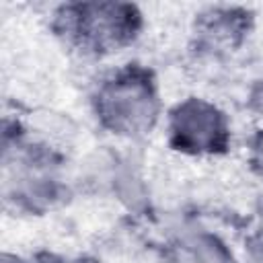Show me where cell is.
<instances>
[{"label":"cell","instance_id":"7a4b0ae2","mask_svg":"<svg viewBox=\"0 0 263 263\" xmlns=\"http://www.w3.org/2000/svg\"><path fill=\"white\" fill-rule=\"evenodd\" d=\"M177 132L183 138V142H187L189 146L205 148L216 142V136L220 134V125L212 109H208L205 105L193 103L179 113Z\"/></svg>","mask_w":263,"mask_h":263},{"label":"cell","instance_id":"6da1fadb","mask_svg":"<svg viewBox=\"0 0 263 263\" xmlns=\"http://www.w3.org/2000/svg\"><path fill=\"white\" fill-rule=\"evenodd\" d=\"M103 109L113 125L136 129L140 125H146L152 117V99L142 84L119 82L105 92Z\"/></svg>","mask_w":263,"mask_h":263},{"label":"cell","instance_id":"3957f363","mask_svg":"<svg viewBox=\"0 0 263 263\" xmlns=\"http://www.w3.org/2000/svg\"><path fill=\"white\" fill-rule=\"evenodd\" d=\"M183 263H226L222 251L212 242H197L187 253Z\"/></svg>","mask_w":263,"mask_h":263}]
</instances>
